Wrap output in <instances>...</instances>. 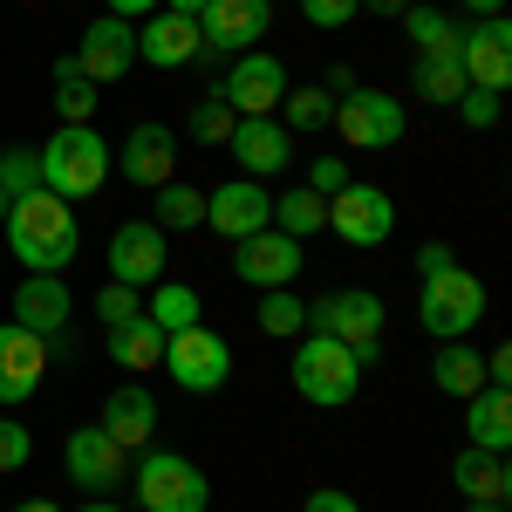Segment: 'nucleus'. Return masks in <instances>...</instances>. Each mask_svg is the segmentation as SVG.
<instances>
[{"mask_svg": "<svg viewBox=\"0 0 512 512\" xmlns=\"http://www.w3.org/2000/svg\"><path fill=\"white\" fill-rule=\"evenodd\" d=\"M0 233H7V253L28 267V274H69L82 260V226H76V205L55 192H28L7 205V219H0Z\"/></svg>", "mask_w": 512, "mask_h": 512, "instance_id": "obj_1", "label": "nucleus"}, {"mask_svg": "<svg viewBox=\"0 0 512 512\" xmlns=\"http://www.w3.org/2000/svg\"><path fill=\"white\" fill-rule=\"evenodd\" d=\"M110 185V144L96 123H62L48 144H41V192L55 198H96Z\"/></svg>", "mask_w": 512, "mask_h": 512, "instance_id": "obj_2", "label": "nucleus"}, {"mask_svg": "<svg viewBox=\"0 0 512 512\" xmlns=\"http://www.w3.org/2000/svg\"><path fill=\"white\" fill-rule=\"evenodd\" d=\"M294 390L308 396L315 410H342V403H355V390H362V362H355L349 342H335V335H301V349H294Z\"/></svg>", "mask_w": 512, "mask_h": 512, "instance_id": "obj_3", "label": "nucleus"}, {"mask_svg": "<svg viewBox=\"0 0 512 512\" xmlns=\"http://www.w3.org/2000/svg\"><path fill=\"white\" fill-rule=\"evenodd\" d=\"M417 321L431 328L437 342H465L478 321H485V280L472 274V267H437V274H424V294H417Z\"/></svg>", "mask_w": 512, "mask_h": 512, "instance_id": "obj_4", "label": "nucleus"}, {"mask_svg": "<svg viewBox=\"0 0 512 512\" xmlns=\"http://www.w3.org/2000/svg\"><path fill=\"white\" fill-rule=\"evenodd\" d=\"M123 485H130V499L144 512H205L212 506V485H205V472L185 451H144Z\"/></svg>", "mask_w": 512, "mask_h": 512, "instance_id": "obj_5", "label": "nucleus"}, {"mask_svg": "<svg viewBox=\"0 0 512 512\" xmlns=\"http://www.w3.org/2000/svg\"><path fill=\"white\" fill-rule=\"evenodd\" d=\"M383 321H390L383 315V294H369V287H335V294H321L308 308V328L349 342L362 369H376V355H383Z\"/></svg>", "mask_w": 512, "mask_h": 512, "instance_id": "obj_6", "label": "nucleus"}, {"mask_svg": "<svg viewBox=\"0 0 512 512\" xmlns=\"http://www.w3.org/2000/svg\"><path fill=\"white\" fill-rule=\"evenodd\" d=\"M164 376L178 383V390H192V396H212V390H226L233 383V349H226V335L219 328H178L171 342H164Z\"/></svg>", "mask_w": 512, "mask_h": 512, "instance_id": "obj_7", "label": "nucleus"}, {"mask_svg": "<svg viewBox=\"0 0 512 512\" xmlns=\"http://www.w3.org/2000/svg\"><path fill=\"white\" fill-rule=\"evenodd\" d=\"M328 130L349 151H390V144H403V130H410V110H403V96H383V89H349L335 103V123Z\"/></svg>", "mask_w": 512, "mask_h": 512, "instance_id": "obj_8", "label": "nucleus"}, {"mask_svg": "<svg viewBox=\"0 0 512 512\" xmlns=\"http://www.w3.org/2000/svg\"><path fill=\"white\" fill-rule=\"evenodd\" d=\"M103 260H110V280H117V287H137V294H144V287H158L164 267H171V233L151 226V219H123L117 233H110V253H103Z\"/></svg>", "mask_w": 512, "mask_h": 512, "instance_id": "obj_9", "label": "nucleus"}, {"mask_svg": "<svg viewBox=\"0 0 512 512\" xmlns=\"http://www.w3.org/2000/svg\"><path fill=\"white\" fill-rule=\"evenodd\" d=\"M458 69H465L472 89L506 96V89H512V21H506V14H492V21H465V28H458Z\"/></svg>", "mask_w": 512, "mask_h": 512, "instance_id": "obj_10", "label": "nucleus"}, {"mask_svg": "<svg viewBox=\"0 0 512 512\" xmlns=\"http://www.w3.org/2000/svg\"><path fill=\"white\" fill-rule=\"evenodd\" d=\"M76 69L89 89H103V82H123L137 69V21H117V14H103V21H89L76 35Z\"/></svg>", "mask_w": 512, "mask_h": 512, "instance_id": "obj_11", "label": "nucleus"}, {"mask_svg": "<svg viewBox=\"0 0 512 512\" xmlns=\"http://www.w3.org/2000/svg\"><path fill=\"white\" fill-rule=\"evenodd\" d=\"M62 465H69V478H76L82 492L103 499V492H117L123 478H130V451H123L103 424H76L69 444H62Z\"/></svg>", "mask_w": 512, "mask_h": 512, "instance_id": "obj_12", "label": "nucleus"}, {"mask_svg": "<svg viewBox=\"0 0 512 512\" xmlns=\"http://www.w3.org/2000/svg\"><path fill=\"white\" fill-rule=\"evenodd\" d=\"M219 96L233 103V117H274L280 96H287V69H280V55H260V48L233 55V69H226V82H219Z\"/></svg>", "mask_w": 512, "mask_h": 512, "instance_id": "obj_13", "label": "nucleus"}, {"mask_svg": "<svg viewBox=\"0 0 512 512\" xmlns=\"http://www.w3.org/2000/svg\"><path fill=\"white\" fill-rule=\"evenodd\" d=\"M301 260H308V246L301 239H287V233H246V239H233V274L246 280V287H294V274H301Z\"/></svg>", "mask_w": 512, "mask_h": 512, "instance_id": "obj_14", "label": "nucleus"}, {"mask_svg": "<svg viewBox=\"0 0 512 512\" xmlns=\"http://www.w3.org/2000/svg\"><path fill=\"white\" fill-rule=\"evenodd\" d=\"M328 226L349 239V246H383V239L396 233V205L383 185H342V192L328 198Z\"/></svg>", "mask_w": 512, "mask_h": 512, "instance_id": "obj_15", "label": "nucleus"}, {"mask_svg": "<svg viewBox=\"0 0 512 512\" xmlns=\"http://www.w3.org/2000/svg\"><path fill=\"white\" fill-rule=\"evenodd\" d=\"M110 171H123L137 192H158V185L178 178V137L164 123H137L117 151H110Z\"/></svg>", "mask_w": 512, "mask_h": 512, "instance_id": "obj_16", "label": "nucleus"}, {"mask_svg": "<svg viewBox=\"0 0 512 512\" xmlns=\"http://www.w3.org/2000/svg\"><path fill=\"white\" fill-rule=\"evenodd\" d=\"M274 28V0H205L198 14V35L212 55H246L253 41H267Z\"/></svg>", "mask_w": 512, "mask_h": 512, "instance_id": "obj_17", "label": "nucleus"}, {"mask_svg": "<svg viewBox=\"0 0 512 512\" xmlns=\"http://www.w3.org/2000/svg\"><path fill=\"white\" fill-rule=\"evenodd\" d=\"M205 226L226 239H246V233H267L274 226V192L260 178H226L219 192L205 198Z\"/></svg>", "mask_w": 512, "mask_h": 512, "instance_id": "obj_18", "label": "nucleus"}, {"mask_svg": "<svg viewBox=\"0 0 512 512\" xmlns=\"http://www.w3.org/2000/svg\"><path fill=\"white\" fill-rule=\"evenodd\" d=\"M198 55H205V35H198L192 14H144L137 21V62H151V69H192Z\"/></svg>", "mask_w": 512, "mask_h": 512, "instance_id": "obj_19", "label": "nucleus"}, {"mask_svg": "<svg viewBox=\"0 0 512 512\" xmlns=\"http://www.w3.org/2000/svg\"><path fill=\"white\" fill-rule=\"evenodd\" d=\"M48 376V342L21 321H0V403H28Z\"/></svg>", "mask_w": 512, "mask_h": 512, "instance_id": "obj_20", "label": "nucleus"}, {"mask_svg": "<svg viewBox=\"0 0 512 512\" xmlns=\"http://www.w3.org/2000/svg\"><path fill=\"white\" fill-rule=\"evenodd\" d=\"M226 151H233L239 178H280V171L294 164V137H287L274 117H239L233 137H226Z\"/></svg>", "mask_w": 512, "mask_h": 512, "instance_id": "obj_21", "label": "nucleus"}, {"mask_svg": "<svg viewBox=\"0 0 512 512\" xmlns=\"http://www.w3.org/2000/svg\"><path fill=\"white\" fill-rule=\"evenodd\" d=\"M96 424L117 437L123 451H151V437H158V396L144 390V383H123V390L103 396V417Z\"/></svg>", "mask_w": 512, "mask_h": 512, "instance_id": "obj_22", "label": "nucleus"}, {"mask_svg": "<svg viewBox=\"0 0 512 512\" xmlns=\"http://www.w3.org/2000/svg\"><path fill=\"white\" fill-rule=\"evenodd\" d=\"M69 287H62V274H28L21 287H14V321L21 328H35L41 342H55L62 328H69Z\"/></svg>", "mask_w": 512, "mask_h": 512, "instance_id": "obj_23", "label": "nucleus"}, {"mask_svg": "<svg viewBox=\"0 0 512 512\" xmlns=\"http://www.w3.org/2000/svg\"><path fill=\"white\" fill-rule=\"evenodd\" d=\"M465 444H478V451H506L512 444V390H485L465 396Z\"/></svg>", "mask_w": 512, "mask_h": 512, "instance_id": "obj_24", "label": "nucleus"}, {"mask_svg": "<svg viewBox=\"0 0 512 512\" xmlns=\"http://www.w3.org/2000/svg\"><path fill=\"white\" fill-rule=\"evenodd\" d=\"M451 478H458V492H465V499H512L506 451H478V444H465V451L451 458Z\"/></svg>", "mask_w": 512, "mask_h": 512, "instance_id": "obj_25", "label": "nucleus"}, {"mask_svg": "<svg viewBox=\"0 0 512 512\" xmlns=\"http://www.w3.org/2000/svg\"><path fill=\"white\" fill-rule=\"evenodd\" d=\"M431 383H437L444 396H458V403L485 390V355L472 349V335H465V342H437V355H431Z\"/></svg>", "mask_w": 512, "mask_h": 512, "instance_id": "obj_26", "label": "nucleus"}, {"mask_svg": "<svg viewBox=\"0 0 512 512\" xmlns=\"http://www.w3.org/2000/svg\"><path fill=\"white\" fill-rule=\"evenodd\" d=\"M144 315L158 321L164 335H178V328H198L205 301H198V287H192V280H171V274H164L158 287H151V301H144Z\"/></svg>", "mask_w": 512, "mask_h": 512, "instance_id": "obj_27", "label": "nucleus"}, {"mask_svg": "<svg viewBox=\"0 0 512 512\" xmlns=\"http://www.w3.org/2000/svg\"><path fill=\"white\" fill-rule=\"evenodd\" d=\"M164 335L151 315H137V321H123V328H110V355H117L123 369H164Z\"/></svg>", "mask_w": 512, "mask_h": 512, "instance_id": "obj_28", "label": "nucleus"}, {"mask_svg": "<svg viewBox=\"0 0 512 512\" xmlns=\"http://www.w3.org/2000/svg\"><path fill=\"white\" fill-rule=\"evenodd\" d=\"M410 89H417V103H458L472 82L458 69V55H410Z\"/></svg>", "mask_w": 512, "mask_h": 512, "instance_id": "obj_29", "label": "nucleus"}, {"mask_svg": "<svg viewBox=\"0 0 512 512\" xmlns=\"http://www.w3.org/2000/svg\"><path fill=\"white\" fill-rule=\"evenodd\" d=\"M274 123L287 130V137H315V130H328V123H335V96H328V89H315V82H308V89H287Z\"/></svg>", "mask_w": 512, "mask_h": 512, "instance_id": "obj_30", "label": "nucleus"}, {"mask_svg": "<svg viewBox=\"0 0 512 512\" xmlns=\"http://www.w3.org/2000/svg\"><path fill=\"white\" fill-rule=\"evenodd\" d=\"M321 226H328V198H315L308 185H294V192L274 198V233H287V239H301V246H308Z\"/></svg>", "mask_w": 512, "mask_h": 512, "instance_id": "obj_31", "label": "nucleus"}, {"mask_svg": "<svg viewBox=\"0 0 512 512\" xmlns=\"http://www.w3.org/2000/svg\"><path fill=\"white\" fill-rule=\"evenodd\" d=\"M396 21H403V35L417 41V55H458V28L465 21H451L444 7H403Z\"/></svg>", "mask_w": 512, "mask_h": 512, "instance_id": "obj_32", "label": "nucleus"}, {"mask_svg": "<svg viewBox=\"0 0 512 512\" xmlns=\"http://www.w3.org/2000/svg\"><path fill=\"white\" fill-rule=\"evenodd\" d=\"M158 212H151V226H164V233H192L198 219H205V198L192 192V185H178V178H171V185H158Z\"/></svg>", "mask_w": 512, "mask_h": 512, "instance_id": "obj_33", "label": "nucleus"}, {"mask_svg": "<svg viewBox=\"0 0 512 512\" xmlns=\"http://www.w3.org/2000/svg\"><path fill=\"white\" fill-rule=\"evenodd\" d=\"M233 103H226V96H219V89H212V96H198L192 103V144H219V151H226V137H233Z\"/></svg>", "mask_w": 512, "mask_h": 512, "instance_id": "obj_34", "label": "nucleus"}, {"mask_svg": "<svg viewBox=\"0 0 512 512\" xmlns=\"http://www.w3.org/2000/svg\"><path fill=\"white\" fill-rule=\"evenodd\" d=\"M260 328H267V335H308V301L287 294V287H267V301H260Z\"/></svg>", "mask_w": 512, "mask_h": 512, "instance_id": "obj_35", "label": "nucleus"}, {"mask_svg": "<svg viewBox=\"0 0 512 512\" xmlns=\"http://www.w3.org/2000/svg\"><path fill=\"white\" fill-rule=\"evenodd\" d=\"M0 192L7 198L41 192V151L35 144H28V151H7V144H0Z\"/></svg>", "mask_w": 512, "mask_h": 512, "instance_id": "obj_36", "label": "nucleus"}, {"mask_svg": "<svg viewBox=\"0 0 512 512\" xmlns=\"http://www.w3.org/2000/svg\"><path fill=\"white\" fill-rule=\"evenodd\" d=\"M137 315H144V294H137V287H117V280H110V287L96 294V321H103V328H123V321H137Z\"/></svg>", "mask_w": 512, "mask_h": 512, "instance_id": "obj_37", "label": "nucleus"}, {"mask_svg": "<svg viewBox=\"0 0 512 512\" xmlns=\"http://www.w3.org/2000/svg\"><path fill=\"white\" fill-rule=\"evenodd\" d=\"M55 110H62V123H96V89L89 82H55Z\"/></svg>", "mask_w": 512, "mask_h": 512, "instance_id": "obj_38", "label": "nucleus"}, {"mask_svg": "<svg viewBox=\"0 0 512 512\" xmlns=\"http://www.w3.org/2000/svg\"><path fill=\"white\" fill-rule=\"evenodd\" d=\"M355 14H362L355 0H301V21L308 28H349Z\"/></svg>", "mask_w": 512, "mask_h": 512, "instance_id": "obj_39", "label": "nucleus"}, {"mask_svg": "<svg viewBox=\"0 0 512 512\" xmlns=\"http://www.w3.org/2000/svg\"><path fill=\"white\" fill-rule=\"evenodd\" d=\"M35 458V437H28V424H0V472H21Z\"/></svg>", "mask_w": 512, "mask_h": 512, "instance_id": "obj_40", "label": "nucleus"}, {"mask_svg": "<svg viewBox=\"0 0 512 512\" xmlns=\"http://www.w3.org/2000/svg\"><path fill=\"white\" fill-rule=\"evenodd\" d=\"M458 117L472 123V130H492V123H499V96H492V89H465V96H458Z\"/></svg>", "mask_w": 512, "mask_h": 512, "instance_id": "obj_41", "label": "nucleus"}, {"mask_svg": "<svg viewBox=\"0 0 512 512\" xmlns=\"http://www.w3.org/2000/svg\"><path fill=\"white\" fill-rule=\"evenodd\" d=\"M342 185H349V164H342V158H315V164H308V192H315V198H335Z\"/></svg>", "mask_w": 512, "mask_h": 512, "instance_id": "obj_42", "label": "nucleus"}, {"mask_svg": "<svg viewBox=\"0 0 512 512\" xmlns=\"http://www.w3.org/2000/svg\"><path fill=\"white\" fill-rule=\"evenodd\" d=\"M301 512H362V499H349L342 485H315V492H308V506H301Z\"/></svg>", "mask_w": 512, "mask_h": 512, "instance_id": "obj_43", "label": "nucleus"}, {"mask_svg": "<svg viewBox=\"0 0 512 512\" xmlns=\"http://www.w3.org/2000/svg\"><path fill=\"white\" fill-rule=\"evenodd\" d=\"M485 383H492V390H512V349H506V342L485 355Z\"/></svg>", "mask_w": 512, "mask_h": 512, "instance_id": "obj_44", "label": "nucleus"}, {"mask_svg": "<svg viewBox=\"0 0 512 512\" xmlns=\"http://www.w3.org/2000/svg\"><path fill=\"white\" fill-rule=\"evenodd\" d=\"M437 267H451V246H444V239L417 246V274H437Z\"/></svg>", "mask_w": 512, "mask_h": 512, "instance_id": "obj_45", "label": "nucleus"}, {"mask_svg": "<svg viewBox=\"0 0 512 512\" xmlns=\"http://www.w3.org/2000/svg\"><path fill=\"white\" fill-rule=\"evenodd\" d=\"M103 7H110V14H117V21H144V14H151V7H164V0H103Z\"/></svg>", "mask_w": 512, "mask_h": 512, "instance_id": "obj_46", "label": "nucleus"}, {"mask_svg": "<svg viewBox=\"0 0 512 512\" xmlns=\"http://www.w3.org/2000/svg\"><path fill=\"white\" fill-rule=\"evenodd\" d=\"M458 7H465L472 21H492V14H506V0H458Z\"/></svg>", "mask_w": 512, "mask_h": 512, "instance_id": "obj_47", "label": "nucleus"}, {"mask_svg": "<svg viewBox=\"0 0 512 512\" xmlns=\"http://www.w3.org/2000/svg\"><path fill=\"white\" fill-rule=\"evenodd\" d=\"M355 7H362V14H403L410 0H355Z\"/></svg>", "mask_w": 512, "mask_h": 512, "instance_id": "obj_48", "label": "nucleus"}, {"mask_svg": "<svg viewBox=\"0 0 512 512\" xmlns=\"http://www.w3.org/2000/svg\"><path fill=\"white\" fill-rule=\"evenodd\" d=\"M164 7H171V14H192V21L205 14V0H164Z\"/></svg>", "mask_w": 512, "mask_h": 512, "instance_id": "obj_49", "label": "nucleus"}, {"mask_svg": "<svg viewBox=\"0 0 512 512\" xmlns=\"http://www.w3.org/2000/svg\"><path fill=\"white\" fill-rule=\"evenodd\" d=\"M465 512H506V499H465Z\"/></svg>", "mask_w": 512, "mask_h": 512, "instance_id": "obj_50", "label": "nucleus"}, {"mask_svg": "<svg viewBox=\"0 0 512 512\" xmlns=\"http://www.w3.org/2000/svg\"><path fill=\"white\" fill-rule=\"evenodd\" d=\"M14 512H62V506H48V499H28V506H14Z\"/></svg>", "mask_w": 512, "mask_h": 512, "instance_id": "obj_51", "label": "nucleus"}, {"mask_svg": "<svg viewBox=\"0 0 512 512\" xmlns=\"http://www.w3.org/2000/svg\"><path fill=\"white\" fill-rule=\"evenodd\" d=\"M82 512H123V506H110V499H89V506H82Z\"/></svg>", "mask_w": 512, "mask_h": 512, "instance_id": "obj_52", "label": "nucleus"}, {"mask_svg": "<svg viewBox=\"0 0 512 512\" xmlns=\"http://www.w3.org/2000/svg\"><path fill=\"white\" fill-rule=\"evenodd\" d=\"M7 205H14V198H7V192H0V219H7Z\"/></svg>", "mask_w": 512, "mask_h": 512, "instance_id": "obj_53", "label": "nucleus"}]
</instances>
